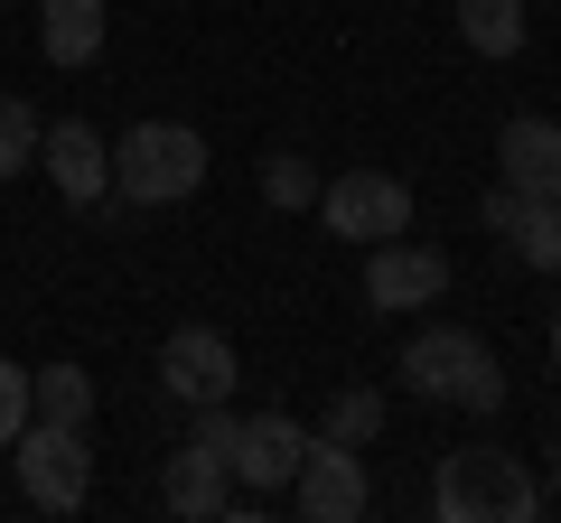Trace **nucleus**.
Instances as JSON below:
<instances>
[{
	"label": "nucleus",
	"mask_w": 561,
	"mask_h": 523,
	"mask_svg": "<svg viewBox=\"0 0 561 523\" xmlns=\"http://www.w3.org/2000/svg\"><path fill=\"white\" fill-rule=\"evenodd\" d=\"M402 383H412L421 403H468L478 421L505 411V364H496V346L468 337V327H421V337L402 346Z\"/></svg>",
	"instance_id": "nucleus-3"
},
{
	"label": "nucleus",
	"mask_w": 561,
	"mask_h": 523,
	"mask_svg": "<svg viewBox=\"0 0 561 523\" xmlns=\"http://www.w3.org/2000/svg\"><path fill=\"white\" fill-rule=\"evenodd\" d=\"M468 57H524V0H459Z\"/></svg>",
	"instance_id": "nucleus-15"
},
{
	"label": "nucleus",
	"mask_w": 561,
	"mask_h": 523,
	"mask_svg": "<svg viewBox=\"0 0 561 523\" xmlns=\"http://www.w3.org/2000/svg\"><path fill=\"white\" fill-rule=\"evenodd\" d=\"M552 364H561V318H552Z\"/></svg>",
	"instance_id": "nucleus-23"
},
{
	"label": "nucleus",
	"mask_w": 561,
	"mask_h": 523,
	"mask_svg": "<svg viewBox=\"0 0 561 523\" xmlns=\"http://www.w3.org/2000/svg\"><path fill=\"white\" fill-rule=\"evenodd\" d=\"M20 496L38 504V514H76L84 504V486H94V449H84V430H66V421H28L20 440Z\"/></svg>",
	"instance_id": "nucleus-4"
},
{
	"label": "nucleus",
	"mask_w": 561,
	"mask_h": 523,
	"mask_svg": "<svg viewBox=\"0 0 561 523\" xmlns=\"http://www.w3.org/2000/svg\"><path fill=\"white\" fill-rule=\"evenodd\" d=\"M225 496H234V467L216 458V449H169V467H160V504L169 514H187V523H216L225 514Z\"/></svg>",
	"instance_id": "nucleus-12"
},
{
	"label": "nucleus",
	"mask_w": 561,
	"mask_h": 523,
	"mask_svg": "<svg viewBox=\"0 0 561 523\" xmlns=\"http://www.w3.org/2000/svg\"><path fill=\"white\" fill-rule=\"evenodd\" d=\"M552 496H561V440H552Z\"/></svg>",
	"instance_id": "nucleus-22"
},
{
	"label": "nucleus",
	"mask_w": 561,
	"mask_h": 523,
	"mask_svg": "<svg viewBox=\"0 0 561 523\" xmlns=\"http://www.w3.org/2000/svg\"><path fill=\"white\" fill-rule=\"evenodd\" d=\"M28 411L38 421H66V430H94V374L84 364H38L28 374Z\"/></svg>",
	"instance_id": "nucleus-14"
},
{
	"label": "nucleus",
	"mask_w": 561,
	"mask_h": 523,
	"mask_svg": "<svg viewBox=\"0 0 561 523\" xmlns=\"http://www.w3.org/2000/svg\"><path fill=\"white\" fill-rule=\"evenodd\" d=\"M38 131H47L38 103H28V94H0V187L20 178V168H38Z\"/></svg>",
	"instance_id": "nucleus-18"
},
{
	"label": "nucleus",
	"mask_w": 561,
	"mask_h": 523,
	"mask_svg": "<svg viewBox=\"0 0 561 523\" xmlns=\"http://www.w3.org/2000/svg\"><path fill=\"white\" fill-rule=\"evenodd\" d=\"M300 458H309V430L290 421V411H243L234 449H225V467H234V477L253 486V496H290Z\"/></svg>",
	"instance_id": "nucleus-9"
},
{
	"label": "nucleus",
	"mask_w": 561,
	"mask_h": 523,
	"mask_svg": "<svg viewBox=\"0 0 561 523\" xmlns=\"http://www.w3.org/2000/svg\"><path fill=\"white\" fill-rule=\"evenodd\" d=\"M28 421H38V411H28V374H20V364H10V356H0V449L20 440Z\"/></svg>",
	"instance_id": "nucleus-20"
},
{
	"label": "nucleus",
	"mask_w": 561,
	"mask_h": 523,
	"mask_svg": "<svg viewBox=\"0 0 561 523\" xmlns=\"http://www.w3.org/2000/svg\"><path fill=\"white\" fill-rule=\"evenodd\" d=\"M38 168L66 206H113V141L94 121H47L38 131Z\"/></svg>",
	"instance_id": "nucleus-7"
},
{
	"label": "nucleus",
	"mask_w": 561,
	"mask_h": 523,
	"mask_svg": "<svg viewBox=\"0 0 561 523\" xmlns=\"http://www.w3.org/2000/svg\"><path fill=\"white\" fill-rule=\"evenodd\" d=\"M206 187V131L187 121H131L113 141V206H179Z\"/></svg>",
	"instance_id": "nucleus-2"
},
{
	"label": "nucleus",
	"mask_w": 561,
	"mask_h": 523,
	"mask_svg": "<svg viewBox=\"0 0 561 523\" xmlns=\"http://www.w3.org/2000/svg\"><path fill=\"white\" fill-rule=\"evenodd\" d=\"M449 290V253L440 243H365V300L375 309H431Z\"/></svg>",
	"instance_id": "nucleus-10"
},
{
	"label": "nucleus",
	"mask_w": 561,
	"mask_h": 523,
	"mask_svg": "<svg viewBox=\"0 0 561 523\" xmlns=\"http://www.w3.org/2000/svg\"><path fill=\"white\" fill-rule=\"evenodd\" d=\"M290 504H300L309 523H356V514H375L365 458H356V449H337V440H309L300 477H290Z\"/></svg>",
	"instance_id": "nucleus-8"
},
{
	"label": "nucleus",
	"mask_w": 561,
	"mask_h": 523,
	"mask_svg": "<svg viewBox=\"0 0 561 523\" xmlns=\"http://www.w3.org/2000/svg\"><path fill=\"white\" fill-rule=\"evenodd\" d=\"M319 216L337 243H393V234H412V187L393 168H337L319 187Z\"/></svg>",
	"instance_id": "nucleus-5"
},
{
	"label": "nucleus",
	"mask_w": 561,
	"mask_h": 523,
	"mask_svg": "<svg viewBox=\"0 0 561 523\" xmlns=\"http://www.w3.org/2000/svg\"><path fill=\"white\" fill-rule=\"evenodd\" d=\"M375 430H383V393H375V383H346V393H328V411H319V440L365 449Z\"/></svg>",
	"instance_id": "nucleus-17"
},
{
	"label": "nucleus",
	"mask_w": 561,
	"mask_h": 523,
	"mask_svg": "<svg viewBox=\"0 0 561 523\" xmlns=\"http://www.w3.org/2000/svg\"><path fill=\"white\" fill-rule=\"evenodd\" d=\"M496 178L524 187V197H561V121L515 113V121L496 131Z\"/></svg>",
	"instance_id": "nucleus-11"
},
{
	"label": "nucleus",
	"mask_w": 561,
	"mask_h": 523,
	"mask_svg": "<svg viewBox=\"0 0 561 523\" xmlns=\"http://www.w3.org/2000/svg\"><path fill=\"white\" fill-rule=\"evenodd\" d=\"M524 271H561V197H524V216L505 224Z\"/></svg>",
	"instance_id": "nucleus-16"
},
{
	"label": "nucleus",
	"mask_w": 561,
	"mask_h": 523,
	"mask_svg": "<svg viewBox=\"0 0 561 523\" xmlns=\"http://www.w3.org/2000/svg\"><path fill=\"white\" fill-rule=\"evenodd\" d=\"M515 216H524V187H505V178H496V187H486V206H478V224H486V234H505Z\"/></svg>",
	"instance_id": "nucleus-21"
},
{
	"label": "nucleus",
	"mask_w": 561,
	"mask_h": 523,
	"mask_svg": "<svg viewBox=\"0 0 561 523\" xmlns=\"http://www.w3.org/2000/svg\"><path fill=\"white\" fill-rule=\"evenodd\" d=\"M103 0H38V47L47 66H94L103 57Z\"/></svg>",
	"instance_id": "nucleus-13"
},
{
	"label": "nucleus",
	"mask_w": 561,
	"mask_h": 523,
	"mask_svg": "<svg viewBox=\"0 0 561 523\" xmlns=\"http://www.w3.org/2000/svg\"><path fill=\"white\" fill-rule=\"evenodd\" d=\"M234 383H243V356H234L225 327H169V346H160V393H169L179 411L234 403Z\"/></svg>",
	"instance_id": "nucleus-6"
},
{
	"label": "nucleus",
	"mask_w": 561,
	"mask_h": 523,
	"mask_svg": "<svg viewBox=\"0 0 561 523\" xmlns=\"http://www.w3.org/2000/svg\"><path fill=\"white\" fill-rule=\"evenodd\" d=\"M431 514L440 523H534L542 514V477L515 458V449H496V440L449 449L440 477H431Z\"/></svg>",
	"instance_id": "nucleus-1"
},
{
	"label": "nucleus",
	"mask_w": 561,
	"mask_h": 523,
	"mask_svg": "<svg viewBox=\"0 0 561 523\" xmlns=\"http://www.w3.org/2000/svg\"><path fill=\"white\" fill-rule=\"evenodd\" d=\"M262 197H272L280 216L319 206V160H300V150H272V160H262Z\"/></svg>",
	"instance_id": "nucleus-19"
}]
</instances>
